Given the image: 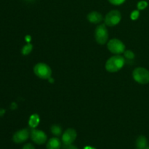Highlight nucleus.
<instances>
[{"instance_id": "1", "label": "nucleus", "mask_w": 149, "mask_h": 149, "mask_svg": "<svg viewBox=\"0 0 149 149\" xmlns=\"http://www.w3.org/2000/svg\"><path fill=\"white\" fill-rule=\"evenodd\" d=\"M125 64V59L124 57L119 55H116L111 57L106 63V71L110 73L117 72L120 71Z\"/></svg>"}, {"instance_id": "2", "label": "nucleus", "mask_w": 149, "mask_h": 149, "mask_svg": "<svg viewBox=\"0 0 149 149\" xmlns=\"http://www.w3.org/2000/svg\"><path fill=\"white\" fill-rule=\"evenodd\" d=\"M35 75L42 79H49L52 76V69L45 63H38L33 67Z\"/></svg>"}, {"instance_id": "3", "label": "nucleus", "mask_w": 149, "mask_h": 149, "mask_svg": "<svg viewBox=\"0 0 149 149\" xmlns=\"http://www.w3.org/2000/svg\"><path fill=\"white\" fill-rule=\"evenodd\" d=\"M134 80L141 84L149 83V71L143 67H138L132 72Z\"/></svg>"}, {"instance_id": "4", "label": "nucleus", "mask_w": 149, "mask_h": 149, "mask_svg": "<svg viewBox=\"0 0 149 149\" xmlns=\"http://www.w3.org/2000/svg\"><path fill=\"white\" fill-rule=\"evenodd\" d=\"M95 38L99 45H105L109 39V31L106 24H100L97 26L95 31Z\"/></svg>"}, {"instance_id": "5", "label": "nucleus", "mask_w": 149, "mask_h": 149, "mask_svg": "<svg viewBox=\"0 0 149 149\" xmlns=\"http://www.w3.org/2000/svg\"><path fill=\"white\" fill-rule=\"evenodd\" d=\"M107 47L111 53L115 55H120L126 50L125 44L119 39H110L107 44Z\"/></svg>"}, {"instance_id": "6", "label": "nucleus", "mask_w": 149, "mask_h": 149, "mask_svg": "<svg viewBox=\"0 0 149 149\" xmlns=\"http://www.w3.org/2000/svg\"><path fill=\"white\" fill-rule=\"evenodd\" d=\"M122 20V14L116 10H113L107 13L105 17V24L109 27H113L120 23Z\"/></svg>"}, {"instance_id": "7", "label": "nucleus", "mask_w": 149, "mask_h": 149, "mask_svg": "<svg viewBox=\"0 0 149 149\" xmlns=\"http://www.w3.org/2000/svg\"><path fill=\"white\" fill-rule=\"evenodd\" d=\"M30 137L32 141L37 145H43L46 143L47 139V135L43 131L36 129L31 130L30 132Z\"/></svg>"}, {"instance_id": "8", "label": "nucleus", "mask_w": 149, "mask_h": 149, "mask_svg": "<svg viewBox=\"0 0 149 149\" xmlns=\"http://www.w3.org/2000/svg\"><path fill=\"white\" fill-rule=\"evenodd\" d=\"M77 131L72 128L67 129L62 135V142L64 146H70L75 141L77 138Z\"/></svg>"}, {"instance_id": "9", "label": "nucleus", "mask_w": 149, "mask_h": 149, "mask_svg": "<svg viewBox=\"0 0 149 149\" xmlns=\"http://www.w3.org/2000/svg\"><path fill=\"white\" fill-rule=\"evenodd\" d=\"M30 136V132L28 129H22L15 132L13 136V141L15 143H22L27 141Z\"/></svg>"}, {"instance_id": "10", "label": "nucleus", "mask_w": 149, "mask_h": 149, "mask_svg": "<svg viewBox=\"0 0 149 149\" xmlns=\"http://www.w3.org/2000/svg\"><path fill=\"white\" fill-rule=\"evenodd\" d=\"M87 18L89 20V22H90L91 23L98 24V23H100L103 20V15L100 13H98V12L93 11L87 15Z\"/></svg>"}, {"instance_id": "11", "label": "nucleus", "mask_w": 149, "mask_h": 149, "mask_svg": "<svg viewBox=\"0 0 149 149\" xmlns=\"http://www.w3.org/2000/svg\"><path fill=\"white\" fill-rule=\"evenodd\" d=\"M61 148V142L59 138H52L47 143V149H60Z\"/></svg>"}, {"instance_id": "12", "label": "nucleus", "mask_w": 149, "mask_h": 149, "mask_svg": "<svg viewBox=\"0 0 149 149\" xmlns=\"http://www.w3.org/2000/svg\"><path fill=\"white\" fill-rule=\"evenodd\" d=\"M136 146L138 149H146L148 146V140L143 135H141L136 140Z\"/></svg>"}, {"instance_id": "13", "label": "nucleus", "mask_w": 149, "mask_h": 149, "mask_svg": "<svg viewBox=\"0 0 149 149\" xmlns=\"http://www.w3.org/2000/svg\"><path fill=\"white\" fill-rule=\"evenodd\" d=\"M51 132L55 136H60V135H62V128L59 126V125H52L50 128Z\"/></svg>"}, {"instance_id": "14", "label": "nucleus", "mask_w": 149, "mask_h": 149, "mask_svg": "<svg viewBox=\"0 0 149 149\" xmlns=\"http://www.w3.org/2000/svg\"><path fill=\"white\" fill-rule=\"evenodd\" d=\"M32 49H33V46L31 44H27L22 49V54L24 55H29L32 51Z\"/></svg>"}, {"instance_id": "15", "label": "nucleus", "mask_w": 149, "mask_h": 149, "mask_svg": "<svg viewBox=\"0 0 149 149\" xmlns=\"http://www.w3.org/2000/svg\"><path fill=\"white\" fill-rule=\"evenodd\" d=\"M124 55H125V58H127L128 60H132L135 58V54L133 53L132 51L130 50V49L125 50V52H124Z\"/></svg>"}, {"instance_id": "16", "label": "nucleus", "mask_w": 149, "mask_h": 149, "mask_svg": "<svg viewBox=\"0 0 149 149\" xmlns=\"http://www.w3.org/2000/svg\"><path fill=\"white\" fill-rule=\"evenodd\" d=\"M137 7H138V9L139 10H143L148 7V3L146 1H141L138 3Z\"/></svg>"}, {"instance_id": "17", "label": "nucleus", "mask_w": 149, "mask_h": 149, "mask_svg": "<svg viewBox=\"0 0 149 149\" xmlns=\"http://www.w3.org/2000/svg\"><path fill=\"white\" fill-rule=\"evenodd\" d=\"M125 1H126V0H109V1L111 4L116 6L121 5V4H122L123 3H125Z\"/></svg>"}, {"instance_id": "18", "label": "nucleus", "mask_w": 149, "mask_h": 149, "mask_svg": "<svg viewBox=\"0 0 149 149\" xmlns=\"http://www.w3.org/2000/svg\"><path fill=\"white\" fill-rule=\"evenodd\" d=\"M22 149H35V148L31 143H27L23 147V148Z\"/></svg>"}, {"instance_id": "19", "label": "nucleus", "mask_w": 149, "mask_h": 149, "mask_svg": "<svg viewBox=\"0 0 149 149\" xmlns=\"http://www.w3.org/2000/svg\"><path fill=\"white\" fill-rule=\"evenodd\" d=\"M65 146V149H79L77 146L72 145V144L70 146Z\"/></svg>"}, {"instance_id": "20", "label": "nucleus", "mask_w": 149, "mask_h": 149, "mask_svg": "<svg viewBox=\"0 0 149 149\" xmlns=\"http://www.w3.org/2000/svg\"><path fill=\"white\" fill-rule=\"evenodd\" d=\"M4 110H1V109H0V116H1V115H3V113H4Z\"/></svg>"}, {"instance_id": "21", "label": "nucleus", "mask_w": 149, "mask_h": 149, "mask_svg": "<svg viewBox=\"0 0 149 149\" xmlns=\"http://www.w3.org/2000/svg\"><path fill=\"white\" fill-rule=\"evenodd\" d=\"M146 149H149V146H148V147H147V148H146Z\"/></svg>"}, {"instance_id": "22", "label": "nucleus", "mask_w": 149, "mask_h": 149, "mask_svg": "<svg viewBox=\"0 0 149 149\" xmlns=\"http://www.w3.org/2000/svg\"><path fill=\"white\" fill-rule=\"evenodd\" d=\"M29 1H32V0H29Z\"/></svg>"}, {"instance_id": "23", "label": "nucleus", "mask_w": 149, "mask_h": 149, "mask_svg": "<svg viewBox=\"0 0 149 149\" xmlns=\"http://www.w3.org/2000/svg\"></svg>"}]
</instances>
